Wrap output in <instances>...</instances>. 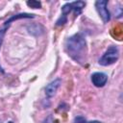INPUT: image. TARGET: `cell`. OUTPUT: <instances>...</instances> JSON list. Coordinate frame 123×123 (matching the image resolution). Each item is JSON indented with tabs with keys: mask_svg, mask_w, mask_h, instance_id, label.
Returning <instances> with one entry per match:
<instances>
[{
	"mask_svg": "<svg viewBox=\"0 0 123 123\" xmlns=\"http://www.w3.org/2000/svg\"><path fill=\"white\" fill-rule=\"evenodd\" d=\"M65 49L74 61L78 62H83L86 60V41L83 34L77 33L69 37L65 41Z\"/></svg>",
	"mask_w": 123,
	"mask_h": 123,
	"instance_id": "1",
	"label": "cell"
},
{
	"mask_svg": "<svg viewBox=\"0 0 123 123\" xmlns=\"http://www.w3.org/2000/svg\"><path fill=\"white\" fill-rule=\"evenodd\" d=\"M118 59H119V49L117 46L111 45L106 50L103 56L99 59L98 62L103 66H108L116 62Z\"/></svg>",
	"mask_w": 123,
	"mask_h": 123,
	"instance_id": "2",
	"label": "cell"
},
{
	"mask_svg": "<svg viewBox=\"0 0 123 123\" xmlns=\"http://www.w3.org/2000/svg\"><path fill=\"white\" fill-rule=\"evenodd\" d=\"M107 5H108V1H106V0H98L95 2L96 11H97L99 16L101 17V19L103 20V22H105V23L109 22L111 19V13L107 8Z\"/></svg>",
	"mask_w": 123,
	"mask_h": 123,
	"instance_id": "3",
	"label": "cell"
},
{
	"mask_svg": "<svg viewBox=\"0 0 123 123\" xmlns=\"http://www.w3.org/2000/svg\"><path fill=\"white\" fill-rule=\"evenodd\" d=\"M91 82L96 87L104 86L108 82V76L103 72H95L91 75Z\"/></svg>",
	"mask_w": 123,
	"mask_h": 123,
	"instance_id": "4",
	"label": "cell"
},
{
	"mask_svg": "<svg viewBox=\"0 0 123 123\" xmlns=\"http://www.w3.org/2000/svg\"><path fill=\"white\" fill-rule=\"evenodd\" d=\"M61 84H62V80L59 79V78L56 79V80H54V81H52V82H51L50 84H48V85L46 86V87H45V95H46L48 98L53 97V96L56 94V92H57L58 88L60 87Z\"/></svg>",
	"mask_w": 123,
	"mask_h": 123,
	"instance_id": "5",
	"label": "cell"
},
{
	"mask_svg": "<svg viewBox=\"0 0 123 123\" xmlns=\"http://www.w3.org/2000/svg\"><path fill=\"white\" fill-rule=\"evenodd\" d=\"M34 17H35V15H34V14H31V13H18V14H14V15L11 16L7 21H5L4 26L9 27L10 24H11L12 21L16 20V19H21V18H34Z\"/></svg>",
	"mask_w": 123,
	"mask_h": 123,
	"instance_id": "6",
	"label": "cell"
},
{
	"mask_svg": "<svg viewBox=\"0 0 123 123\" xmlns=\"http://www.w3.org/2000/svg\"><path fill=\"white\" fill-rule=\"evenodd\" d=\"M71 4H72V8H73V11H74L76 16L81 14L83 9L86 6V2H84V1H74V2H71Z\"/></svg>",
	"mask_w": 123,
	"mask_h": 123,
	"instance_id": "7",
	"label": "cell"
},
{
	"mask_svg": "<svg viewBox=\"0 0 123 123\" xmlns=\"http://www.w3.org/2000/svg\"><path fill=\"white\" fill-rule=\"evenodd\" d=\"M27 6L32 8V9H40L41 8V2L40 1H36V0H31L26 2Z\"/></svg>",
	"mask_w": 123,
	"mask_h": 123,
	"instance_id": "8",
	"label": "cell"
},
{
	"mask_svg": "<svg viewBox=\"0 0 123 123\" xmlns=\"http://www.w3.org/2000/svg\"><path fill=\"white\" fill-rule=\"evenodd\" d=\"M9 27H7V26H4L2 29H0V46H1V44H2V41H3V37H4V35H5V33H6V30L8 29ZM0 71L3 73L4 71H3V69L1 68V66H0Z\"/></svg>",
	"mask_w": 123,
	"mask_h": 123,
	"instance_id": "9",
	"label": "cell"
},
{
	"mask_svg": "<svg viewBox=\"0 0 123 123\" xmlns=\"http://www.w3.org/2000/svg\"><path fill=\"white\" fill-rule=\"evenodd\" d=\"M66 21H67V17H66V16H64V15H62V16L57 20L56 25H57V26L63 25V24H65V23H66Z\"/></svg>",
	"mask_w": 123,
	"mask_h": 123,
	"instance_id": "10",
	"label": "cell"
},
{
	"mask_svg": "<svg viewBox=\"0 0 123 123\" xmlns=\"http://www.w3.org/2000/svg\"><path fill=\"white\" fill-rule=\"evenodd\" d=\"M74 123H87L86 122V118L85 117H83V116H77V117H75V119H74Z\"/></svg>",
	"mask_w": 123,
	"mask_h": 123,
	"instance_id": "11",
	"label": "cell"
},
{
	"mask_svg": "<svg viewBox=\"0 0 123 123\" xmlns=\"http://www.w3.org/2000/svg\"><path fill=\"white\" fill-rule=\"evenodd\" d=\"M42 123H54V118H53V115L52 114H50V115H48L44 120H43V122Z\"/></svg>",
	"mask_w": 123,
	"mask_h": 123,
	"instance_id": "12",
	"label": "cell"
},
{
	"mask_svg": "<svg viewBox=\"0 0 123 123\" xmlns=\"http://www.w3.org/2000/svg\"><path fill=\"white\" fill-rule=\"evenodd\" d=\"M88 123H101V122H99V121H96V120H94V121H91V122H88Z\"/></svg>",
	"mask_w": 123,
	"mask_h": 123,
	"instance_id": "13",
	"label": "cell"
},
{
	"mask_svg": "<svg viewBox=\"0 0 123 123\" xmlns=\"http://www.w3.org/2000/svg\"><path fill=\"white\" fill-rule=\"evenodd\" d=\"M8 123H13V122H12V121H9Z\"/></svg>",
	"mask_w": 123,
	"mask_h": 123,
	"instance_id": "14",
	"label": "cell"
}]
</instances>
